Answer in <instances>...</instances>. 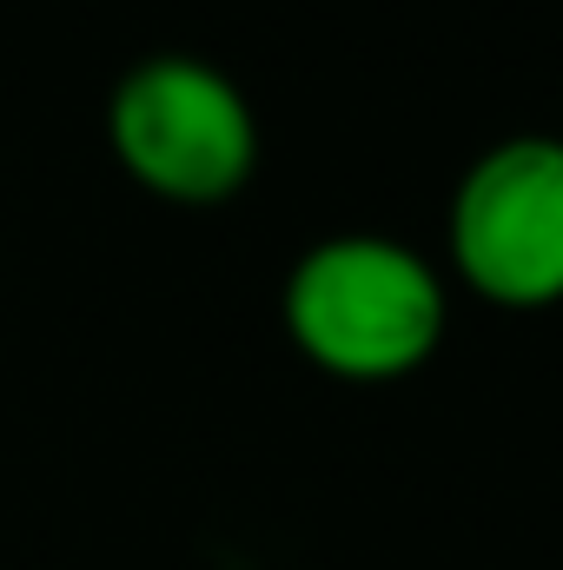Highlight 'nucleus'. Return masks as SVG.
<instances>
[{
    "mask_svg": "<svg viewBox=\"0 0 563 570\" xmlns=\"http://www.w3.org/2000/svg\"><path fill=\"white\" fill-rule=\"evenodd\" d=\"M444 253L457 285L504 312L563 305V140L484 146L451 193Z\"/></svg>",
    "mask_w": 563,
    "mask_h": 570,
    "instance_id": "obj_3",
    "label": "nucleus"
},
{
    "mask_svg": "<svg viewBox=\"0 0 563 570\" xmlns=\"http://www.w3.org/2000/svg\"><path fill=\"white\" fill-rule=\"evenodd\" d=\"M285 338L345 385H392L431 365L451 292L418 246L392 233H332L305 246L279 292Z\"/></svg>",
    "mask_w": 563,
    "mask_h": 570,
    "instance_id": "obj_1",
    "label": "nucleus"
},
{
    "mask_svg": "<svg viewBox=\"0 0 563 570\" xmlns=\"http://www.w3.org/2000/svg\"><path fill=\"white\" fill-rule=\"evenodd\" d=\"M120 173L166 206H219L259 173V114L246 87L199 53H146L107 94Z\"/></svg>",
    "mask_w": 563,
    "mask_h": 570,
    "instance_id": "obj_2",
    "label": "nucleus"
}]
</instances>
